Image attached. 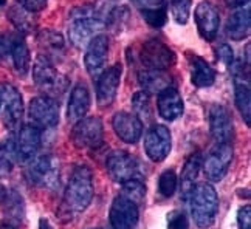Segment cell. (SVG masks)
<instances>
[{
  "label": "cell",
  "instance_id": "1",
  "mask_svg": "<svg viewBox=\"0 0 251 229\" xmlns=\"http://www.w3.org/2000/svg\"><path fill=\"white\" fill-rule=\"evenodd\" d=\"M93 198V175L92 170L79 164L72 172L64 192L62 205L59 207V217L62 220H70L75 215H79L89 207Z\"/></svg>",
  "mask_w": 251,
  "mask_h": 229
},
{
  "label": "cell",
  "instance_id": "2",
  "mask_svg": "<svg viewBox=\"0 0 251 229\" xmlns=\"http://www.w3.org/2000/svg\"><path fill=\"white\" fill-rule=\"evenodd\" d=\"M191 215L200 229H208L214 225L219 214V195L209 183H197L188 195Z\"/></svg>",
  "mask_w": 251,
  "mask_h": 229
},
{
  "label": "cell",
  "instance_id": "3",
  "mask_svg": "<svg viewBox=\"0 0 251 229\" xmlns=\"http://www.w3.org/2000/svg\"><path fill=\"white\" fill-rule=\"evenodd\" d=\"M104 22L93 6L75 8L70 13L69 39L76 48H84L102 30Z\"/></svg>",
  "mask_w": 251,
  "mask_h": 229
},
{
  "label": "cell",
  "instance_id": "4",
  "mask_svg": "<svg viewBox=\"0 0 251 229\" xmlns=\"http://www.w3.org/2000/svg\"><path fill=\"white\" fill-rule=\"evenodd\" d=\"M33 79L48 98L56 99L67 90V79L54 69L51 59L44 54L37 57L33 65Z\"/></svg>",
  "mask_w": 251,
  "mask_h": 229
},
{
  "label": "cell",
  "instance_id": "5",
  "mask_svg": "<svg viewBox=\"0 0 251 229\" xmlns=\"http://www.w3.org/2000/svg\"><path fill=\"white\" fill-rule=\"evenodd\" d=\"M70 139L78 149L96 150L102 146L104 127L100 118H82L75 124Z\"/></svg>",
  "mask_w": 251,
  "mask_h": 229
},
{
  "label": "cell",
  "instance_id": "6",
  "mask_svg": "<svg viewBox=\"0 0 251 229\" xmlns=\"http://www.w3.org/2000/svg\"><path fill=\"white\" fill-rule=\"evenodd\" d=\"M138 57L148 70H168L177 61L176 53L158 39L144 42L140 48Z\"/></svg>",
  "mask_w": 251,
  "mask_h": 229
},
{
  "label": "cell",
  "instance_id": "7",
  "mask_svg": "<svg viewBox=\"0 0 251 229\" xmlns=\"http://www.w3.org/2000/svg\"><path fill=\"white\" fill-rule=\"evenodd\" d=\"M105 167H107L110 178L120 184L130 180H141L140 161L124 150L110 154L107 161H105Z\"/></svg>",
  "mask_w": 251,
  "mask_h": 229
},
{
  "label": "cell",
  "instance_id": "8",
  "mask_svg": "<svg viewBox=\"0 0 251 229\" xmlns=\"http://www.w3.org/2000/svg\"><path fill=\"white\" fill-rule=\"evenodd\" d=\"M233 74H234V96H236V107L239 113L242 114L245 124L251 126V87H250V65L237 62L233 64Z\"/></svg>",
  "mask_w": 251,
  "mask_h": 229
},
{
  "label": "cell",
  "instance_id": "9",
  "mask_svg": "<svg viewBox=\"0 0 251 229\" xmlns=\"http://www.w3.org/2000/svg\"><path fill=\"white\" fill-rule=\"evenodd\" d=\"M26 175L31 183L41 187L53 189L59 183V163L51 155H42L30 161Z\"/></svg>",
  "mask_w": 251,
  "mask_h": 229
},
{
  "label": "cell",
  "instance_id": "10",
  "mask_svg": "<svg viewBox=\"0 0 251 229\" xmlns=\"http://www.w3.org/2000/svg\"><path fill=\"white\" fill-rule=\"evenodd\" d=\"M231 160H233V146L217 144L201 161L206 180L212 181V183L224 180V177L228 174Z\"/></svg>",
  "mask_w": 251,
  "mask_h": 229
},
{
  "label": "cell",
  "instance_id": "11",
  "mask_svg": "<svg viewBox=\"0 0 251 229\" xmlns=\"http://www.w3.org/2000/svg\"><path fill=\"white\" fill-rule=\"evenodd\" d=\"M0 101L3 109V124L6 129L14 130L19 127V124L24 116V101L22 94L11 84H2L0 85Z\"/></svg>",
  "mask_w": 251,
  "mask_h": 229
},
{
  "label": "cell",
  "instance_id": "12",
  "mask_svg": "<svg viewBox=\"0 0 251 229\" xmlns=\"http://www.w3.org/2000/svg\"><path fill=\"white\" fill-rule=\"evenodd\" d=\"M171 147V132L166 126L157 124V126H152L148 130L146 137H144V150L153 163H160V161L166 160Z\"/></svg>",
  "mask_w": 251,
  "mask_h": 229
},
{
  "label": "cell",
  "instance_id": "13",
  "mask_svg": "<svg viewBox=\"0 0 251 229\" xmlns=\"http://www.w3.org/2000/svg\"><path fill=\"white\" fill-rule=\"evenodd\" d=\"M30 113L31 121L39 127L53 129L59 124V104L56 99L48 96H36L30 102Z\"/></svg>",
  "mask_w": 251,
  "mask_h": 229
},
{
  "label": "cell",
  "instance_id": "14",
  "mask_svg": "<svg viewBox=\"0 0 251 229\" xmlns=\"http://www.w3.org/2000/svg\"><path fill=\"white\" fill-rule=\"evenodd\" d=\"M123 69L120 64L109 67L107 70H102L96 81V101L100 107H109L117 98L120 81H121Z\"/></svg>",
  "mask_w": 251,
  "mask_h": 229
},
{
  "label": "cell",
  "instance_id": "15",
  "mask_svg": "<svg viewBox=\"0 0 251 229\" xmlns=\"http://www.w3.org/2000/svg\"><path fill=\"white\" fill-rule=\"evenodd\" d=\"M209 130L217 144H231L234 137L233 118L224 106H212L209 109Z\"/></svg>",
  "mask_w": 251,
  "mask_h": 229
},
{
  "label": "cell",
  "instance_id": "16",
  "mask_svg": "<svg viewBox=\"0 0 251 229\" xmlns=\"http://www.w3.org/2000/svg\"><path fill=\"white\" fill-rule=\"evenodd\" d=\"M110 225L115 229H135L140 218L138 205L129 198L118 195L110 206Z\"/></svg>",
  "mask_w": 251,
  "mask_h": 229
},
{
  "label": "cell",
  "instance_id": "17",
  "mask_svg": "<svg viewBox=\"0 0 251 229\" xmlns=\"http://www.w3.org/2000/svg\"><path fill=\"white\" fill-rule=\"evenodd\" d=\"M107 54H109V39L105 34H98L95 36L93 39L87 45V51H85V69L89 71L90 76L93 78H98L102 73L105 61H107Z\"/></svg>",
  "mask_w": 251,
  "mask_h": 229
},
{
  "label": "cell",
  "instance_id": "18",
  "mask_svg": "<svg viewBox=\"0 0 251 229\" xmlns=\"http://www.w3.org/2000/svg\"><path fill=\"white\" fill-rule=\"evenodd\" d=\"M194 17H196L199 34L208 42L214 41L219 33V26H220V16H219L217 8L211 2H208V0L200 2L196 8Z\"/></svg>",
  "mask_w": 251,
  "mask_h": 229
},
{
  "label": "cell",
  "instance_id": "19",
  "mask_svg": "<svg viewBox=\"0 0 251 229\" xmlns=\"http://www.w3.org/2000/svg\"><path fill=\"white\" fill-rule=\"evenodd\" d=\"M42 144V132L37 126L26 124L19 132V138L16 142L17 160L21 163H30V161L37 155V152Z\"/></svg>",
  "mask_w": 251,
  "mask_h": 229
},
{
  "label": "cell",
  "instance_id": "20",
  "mask_svg": "<svg viewBox=\"0 0 251 229\" xmlns=\"http://www.w3.org/2000/svg\"><path fill=\"white\" fill-rule=\"evenodd\" d=\"M112 126L118 138L127 144H135L143 135V121L132 113L118 112L112 119Z\"/></svg>",
  "mask_w": 251,
  "mask_h": 229
},
{
  "label": "cell",
  "instance_id": "21",
  "mask_svg": "<svg viewBox=\"0 0 251 229\" xmlns=\"http://www.w3.org/2000/svg\"><path fill=\"white\" fill-rule=\"evenodd\" d=\"M157 107H158L160 116L163 119L176 121L177 118H180L181 114H183V110H185V104H183V98H181V94L178 93L177 89L168 87V89L161 90L158 93Z\"/></svg>",
  "mask_w": 251,
  "mask_h": 229
},
{
  "label": "cell",
  "instance_id": "22",
  "mask_svg": "<svg viewBox=\"0 0 251 229\" xmlns=\"http://www.w3.org/2000/svg\"><path fill=\"white\" fill-rule=\"evenodd\" d=\"M90 109V92L85 84H76L70 93L67 118L72 122H78L82 119Z\"/></svg>",
  "mask_w": 251,
  "mask_h": 229
},
{
  "label": "cell",
  "instance_id": "23",
  "mask_svg": "<svg viewBox=\"0 0 251 229\" xmlns=\"http://www.w3.org/2000/svg\"><path fill=\"white\" fill-rule=\"evenodd\" d=\"M191 65V81L199 89L209 87L216 81V70L200 56L188 54Z\"/></svg>",
  "mask_w": 251,
  "mask_h": 229
},
{
  "label": "cell",
  "instance_id": "24",
  "mask_svg": "<svg viewBox=\"0 0 251 229\" xmlns=\"http://www.w3.org/2000/svg\"><path fill=\"white\" fill-rule=\"evenodd\" d=\"M138 81L144 93H160L172 87V78L165 70H143L138 73Z\"/></svg>",
  "mask_w": 251,
  "mask_h": 229
},
{
  "label": "cell",
  "instance_id": "25",
  "mask_svg": "<svg viewBox=\"0 0 251 229\" xmlns=\"http://www.w3.org/2000/svg\"><path fill=\"white\" fill-rule=\"evenodd\" d=\"M251 26V16H250V5H245L231 16L226 22V34L233 41H244L250 34Z\"/></svg>",
  "mask_w": 251,
  "mask_h": 229
},
{
  "label": "cell",
  "instance_id": "26",
  "mask_svg": "<svg viewBox=\"0 0 251 229\" xmlns=\"http://www.w3.org/2000/svg\"><path fill=\"white\" fill-rule=\"evenodd\" d=\"M0 206L3 212L14 222H22L25 215L24 200L19 192L9 187H0Z\"/></svg>",
  "mask_w": 251,
  "mask_h": 229
},
{
  "label": "cell",
  "instance_id": "27",
  "mask_svg": "<svg viewBox=\"0 0 251 229\" xmlns=\"http://www.w3.org/2000/svg\"><path fill=\"white\" fill-rule=\"evenodd\" d=\"M9 57L13 61V67L19 76H25L30 70V62H31V56L30 50L24 41V37L21 34L14 36V41L11 45V50H9Z\"/></svg>",
  "mask_w": 251,
  "mask_h": 229
},
{
  "label": "cell",
  "instance_id": "28",
  "mask_svg": "<svg viewBox=\"0 0 251 229\" xmlns=\"http://www.w3.org/2000/svg\"><path fill=\"white\" fill-rule=\"evenodd\" d=\"M200 166H201V155L194 154L186 160L185 167L181 170V197L185 200L188 198L191 189L194 187Z\"/></svg>",
  "mask_w": 251,
  "mask_h": 229
},
{
  "label": "cell",
  "instance_id": "29",
  "mask_svg": "<svg viewBox=\"0 0 251 229\" xmlns=\"http://www.w3.org/2000/svg\"><path fill=\"white\" fill-rule=\"evenodd\" d=\"M8 19L13 22V25L17 28L21 33H31L34 30V19L33 13H30L28 9H25L21 5H14L9 8L8 11Z\"/></svg>",
  "mask_w": 251,
  "mask_h": 229
},
{
  "label": "cell",
  "instance_id": "30",
  "mask_svg": "<svg viewBox=\"0 0 251 229\" xmlns=\"http://www.w3.org/2000/svg\"><path fill=\"white\" fill-rule=\"evenodd\" d=\"M37 41H39L44 56L48 57V59H50L51 54H61L64 51V46H65L64 37L56 31L45 30L39 34V39Z\"/></svg>",
  "mask_w": 251,
  "mask_h": 229
},
{
  "label": "cell",
  "instance_id": "31",
  "mask_svg": "<svg viewBox=\"0 0 251 229\" xmlns=\"http://www.w3.org/2000/svg\"><path fill=\"white\" fill-rule=\"evenodd\" d=\"M17 160L16 141L8 138L2 146H0V178H6L14 167Z\"/></svg>",
  "mask_w": 251,
  "mask_h": 229
},
{
  "label": "cell",
  "instance_id": "32",
  "mask_svg": "<svg viewBox=\"0 0 251 229\" xmlns=\"http://www.w3.org/2000/svg\"><path fill=\"white\" fill-rule=\"evenodd\" d=\"M123 186V197L129 198L135 205H140L144 197H146V184L143 180H130L121 184Z\"/></svg>",
  "mask_w": 251,
  "mask_h": 229
},
{
  "label": "cell",
  "instance_id": "33",
  "mask_svg": "<svg viewBox=\"0 0 251 229\" xmlns=\"http://www.w3.org/2000/svg\"><path fill=\"white\" fill-rule=\"evenodd\" d=\"M177 183H178V180H177L176 172L171 170V169L165 170L160 175V178H158V190H160V194L165 198L172 197L174 192H176V189H177Z\"/></svg>",
  "mask_w": 251,
  "mask_h": 229
},
{
  "label": "cell",
  "instance_id": "34",
  "mask_svg": "<svg viewBox=\"0 0 251 229\" xmlns=\"http://www.w3.org/2000/svg\"><path fill=\"white\" fill-rule=\"evenodd\" d=\"M192 0H171V13L174 21L180 25H185L189 19Z\"/></svg>",
  "mask_w": 251,
  "mask_h": 229
},
{
  "label": "cell",
  "instance_id": "35",
  "mask_svg": "<svg viewBox=\"0 0 251 229\" xmlns=\"http://www.w3.org/2000/svg\"><path fill=\"white\" fill-rule=\"evenodd\" d=\"M132 107L135 110V116L138 118H144V119H151V102H149V96L148 93L140 92L135 93L132 98Z\"/></svg>",
  "mask_w": 251,
  "mask_h": 229
},
{
  "label": "cell",
  "instance_id": "36",
  "mask_svg": "<svg viewBox=\"0 0 251 229\" xmlns=\"http://www.w3.org/2000/svg\"><path fill=\"white\" fill-rule=\"evenodd\" d=\"M143 19L153 28H161L166 23L168 16H166V6L158 8V9H148V11H141Z\"/></svg>",
  "mask_w": 251,
  "mask_h": 229
},
{
  "label": "cell",
  "instance_id": "37",
  "mask_svg": "<svg viewBox=\"0 0 251 229\" xmlns=\"http://www.w3.org/2000/svg\"><path fill=\"white\" fill-rule=\"evenodd\" d=\"M168 229H189L186 214L181 211H172L168 215Z\"/></svg>",
  "mask_w": 251,
  "mask_h": 229
},
{
  "label": "cell",
  "instance_id": "38",
  "mask_svg": "<svg viewBox=\"0 0 251 229\" xmlns=\"http://www.w3.org/2000/svg\"><path fill=\"white\" fill-rule=\"evenodd\" d=\"M14 36L16 33H0V59H5L6 56H9Z\"/></svg>",
  "mask_w": 251,
  "mask_h": 229
},
{
  "label": "cell",
  "instance_id": "39",
  "mask_svg": "<svg viewBox=\"0 0 251 229\" xmlns=\"http://www.w3.org/2000/svg\"><path fill=\"white\" fill-rule=\"evenodd\" d=\"M217 59L220 62H224L225 65L231 67L234 64V54H233V48H231L229 45L226 44H222L219 45V48H217Z\"/></svg>",
  "mask_w": 251,
  "mask_h": 229
},
{
  "label": "cell",
  "instance_id": "40",
  "mask_svg": "<svg viewBox=\"0 0 251 229\" xmlns=\"http://www.w3.org/2000/svg\"><path fill=\"white\" fill-rule=\"evenodd\" d=\"M237 225L240 229H251V206L245 205L239 209L237 214Z\"/></svg>",
  "mask_w": 251,
  "mask_h": 229
},
{
  "label": "cell",
  "instance_id": "41",
  "mask_svg": "<svg viewBox=\"0 0 251 229\" xmlns=\"http://www.w3.org/2000/svg\"><path fill=\"white\" fill-rule=\"evenodd\" d=\"M17 2L21 6L28 9L30 13L41 11V9H44L45 5H47V0H17Z\"/></svg>",
  "mask_w": 251,
  "mask_h": 229
},
{
  "label": "cell",
  "instance_id": "42",
  "mask_svg": "<svg viewBox=\"0 0 251 229\" xmlns=\"http://www.w3.org/2000/svg\"><path fill=\"white\" fill-rule=\"evenodd\" d=\"M141 11H148V9H158L165 6V0H133Z\"/></svg>",
  "mask_w": 251,
  "mask_h": 229
},
{
  "label": "cell",
  "instance_id": "43",
  "mask_svg": "<svg viewBox=\"0 0 251 229\" xmlns=\"http://www.w3.org/2000/svg\"><path fill=\"white\" fill-rule=\"evenodd\" d=\"M250 0H226L228 6H244L248 5Z\"/></svg>",
  "mask_w": 251,
  "mask_h": 229
},
{
  "label": "cell",
  "instance_id": "44",
  "mask_svg": "<svg viewBox=\"0 0 251 229\" xmlns=\"http://www.w3.org/2000/svg\"><path fill=\"white\" fill-rule=\"evenodd\" d=\"M0 229H17V228L11 223H2L0 225Z\"/></svg>",
  "mask_w": 251,
  "mask_h": 229
},
{
  "label": "cell",
  "instance_id": "45",
  "mask_svg": "<svg viewBox=\"0 0 251 229\" xmlns=\"http://www.w3.org/2000/svg\"><path fill=\"white\" fill-rule=\"evenodd\" d=\"M39 229H51V228H50V225H48L47 220H41V228Z\"/></svg>",
  "mask_w": 251,
  "mask_h": 229
},
{
  "label": "cell",
  "instance_id": "46",
  "mask_svg": "<svg viewBox=\"0 0 251 229\" xmlns=\"http://www.w3.org/2000/svg\"><path fill=\"white\" fill-rule=\"evenodd\" d=\"M5 2H6V0H0V6H3V5H5Z\"/></svg>",
  "mask_w": 251,
  "mask_h": 229
},
{
  "label": "cell",
  "instance_id": "47",
  "mask_svg": "<svg viewBox=\"0 0 251 229\" xmlns=\"http://www.w3.org/2000/svg\"><path fill=\"white\" fill-rule=\"evenodd\" d=\"M0 106H2V101H0Z\"/></svg>",
  "mask_w": 251,
  "mask_h": 229
}]
</instances>
